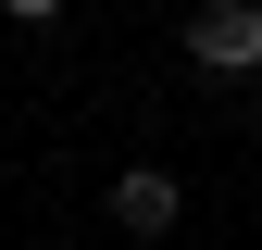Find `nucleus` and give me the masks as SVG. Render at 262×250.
I'll return each instance as SVG.
<instances>
[{
	"instance_id": "f257e3e1",
	"label": "nucleus",
	"mask_w": 262,
	"mask_h": 250,
	"mask_svg": "<svg viewBox=\"0 0 262 250\" xmlns=\"http://www.w3.org/2000/svg\"><path fill=\"white\" fill-rule=\"evenodd\" d=\"M187 62L262 88V0H200V13H187Z\"/></svg>"
},
{
	"instance_id": "f03ea898",
	"label": "nucleus",
	"mask_w": 262,
	"mask_h": 250,
	"mask_svg": "<svg viewBox=\"0 0 262 250\" xmlns=\"http://www.w3.org/2000/svg\"><path fill=\"white\" fill-rule=\"evenodd\" d=\"M175 213H187V187L162 175V163H125V175H113V225H125V238H162Z\"/></svg>"
},
{
	"instance_id": "7ed1b4c3",
	"label": "nucleus",
	"mask_w": 262,
	"mask_h": 250,
	"mask_svg": "<svg viewBox=\"0 0 262 250\" xmlns=\"http://www.w3.org/2000/svg\"><path fill=\"white\" fill-rule=\"evenodd\" d=\"M250 113H262V88H250Z\"/></svg>"
}]
</instances>
